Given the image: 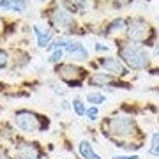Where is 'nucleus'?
<instances>
[{
	"label": "nucleus",
	"instance_id": "1",
	"mask_svg": "<svg viewBox=\"0 0 159 159\" xmlns=\"http://www.w3.org/2000/svg\"><path fill=\"white\" fill-rule=\"evenodd\" d=\"M120 58L124 60L131 69H143L148 66V55L142 46L136 44H122L120 48Z\"/></svg>",
	"mask_w": 159,
	"mask_h": 159
},
{
	"label": "nucleus",
	"instance_id": "2",
	"mask_svg": "<svg viewBox=\"0 0 159 159\" xmlns=\"http://www.w3.org/2000/svg\"><path fill=\"white\" fill-rule=\"evenodd\" d=\"M127 35L134 43H147L152 37V29H150V25L145 20L134 18V20L127 21Z\"/></svg>",
	"mask_w": 159,
	"mask_h": 159
},
{
	"label": "nucleus",
	"instance_id": "3",
	"mask_svg": "<svg viewBox=\"0 0 159 159\" xmlns=\"http://www.w3.org/2000/svg\"><path fill=\"white\" fill-rule=\"evenodd\" d=\"M14 124L18 125V129L25 131V133H35V131L43 129L39 115L32 113L29 110H20L14 113Z\"/></svg>",
	"mask_w": 159,
	"mask_h": 159
},
{
	"label": "nucleus",
	"instance_id": "4",
	"mask_svg": "<svg viewBox=\"0 0 159 159\" xmlns=\"http://www.w3.org/2000/svg\"><path fill=\"white\" fill-rule=\"evenodd\" d=\"M136 129L134 125V120L129 119V117H111L108 120V131L115 136H129L133 134Z\"/></svg>",
	"mask_w": 159,
	"mask_h": 159
},
{
	"label": "nucleus",
	"instance_id": "5",
	"mask_svg": "<svg viewBox=\"0 0 159 159\" xmlns=\"http://www.w3.org/2000/svg\"><path fill=\"white\" fill-rule=\"evenodd\" d=\"M57 71H58V74H60V78L66 80L69 85L78 87L80 83H81V80L85 78V71L80 69L78 66H73V64H62Z\"/></svg>",
	"mask_w": 159,
	"mask_h": 159
},
{
	"label": "nucleus",
	"instance_id": "6",
	"mask_svg": "<svg viewBox=\"0 0 159 159\" xmlns=\"http://www.w3.org/2000/svg\"><path fill=\"white\" fill-rule=\"evenodd\" d=\"M51 20H53V25H55L57 29L66 30V32L73 30V27H74V18H73V14H71V12H67L64 7H58V9H55V11H53V14H51Z\"/></svg>",
	"mask_w": 159,
	"mask_h": 159
},
{
	"label": "nucleus",
	"instance_id": "7",
	"mask_svg": "<svg viewBox=\"0 0 159 159\" xmlns=\"http://www.w3.org/2000/svg\"><path fill=\"white\" fill-rule=\"evenodd\" d=\"M18 159H41V152L35 143H20L16 147Z\"/></svg>",
	"mask_w": 159,
	"mask_h": 159
},
{
	"label": "nucleus",
	"instance_id": "8",
	"mask_svg": "<svg viewBox=\"0 0 159 159\" xmlns=\"http://www.w3.org/2000/svg\"><path fill=\"white\" fill-rule=\"evenodd\" d=\"M99 66H101L102 69H106V71H111V73L115 74H125V69L124 66L120 64V60H117V58H111V57H106V58H99Z\"/></svg>",
	"mask_w": 159,
	"mask_h": 159
},
{
	"label": "nucleus",
	"instance_id": "9",
	"mask_svg": "<svg viewBox=\"0 0 159 159\" xmlns=\"http://www.w3.org/2000/svg\"><path fill=\"white\" fill-rule=\"evenodd\" d=\"M0 9L2 11L21 12L27 9V0H0Z\"/></svg>",
	"mask_w": 159,
	"mask_h": 159
},
{
	"label": "nucleus",
	"instance_id": "10",
	"mask_svg": "<svg viewBox=\"0 0 159 159\" xmlns=\"http://www.w3.org/2000/svg\"><path fill=\"white\" fill-rule=\"evenodd\" d=\"M67 53L74 58V60H85V58L89 57V51L83 48L81 43H71V44L67 46Z\"/></svg>",
	"mask_w": 159,
	"mask_h": 159
},
{
	"label": "nucleus",
	"instance_id": "11",
	"mask_svg": "<svg viewBox=\"0 0 159 159\" xmlns=\"http://www.w3.org/2000/svg\"><path fill=\"white\" fill-rule=\"evenodd\" d=\"M34 34H35V37H37V44L43 46V48H46L48 43L51 41V32L50 30H41L37 25H34Z\"/></svg>",
	"mask_w": 159,
	"mask_h": 159
},
{
	"label": "nucleus",
	"instance_id": "12",
	"mask_svg": "<svg viewBox=\"0 0 159 159\" xmlns=\"http://www.w3.org/2000/svg\"><path fill=\"white\" fill-rule=\"evenodd\" d=\"M78 148H80V154H81L83 159H101V156H97V154L92 150V145L89 142H85V140L80 143Z\"/></svg>",
	"mask_w": 159,
	"mask_h": 159
},
{
	"label": "nucleus",
	"instance_id": "13",
	"mask_svg": "<svg viewBox=\"0 0 159 159\" xmlns=\"http://www.w3.org/2000/svg\"><path fill=\"white\" fill-rule=\"evenodd\" d=\"M90 83H94V85H110V83H113V78L110 74H94Z\"/></svg>",
	"mask_w": 159,
	"mask_h": 159
},
{
	"label": "nucleus",
	"instance_id": "14",
	"mask_svg": "<svg viewBox=\"0 0 159 159\" xmlns=\"http://www.w3.org/2000/svg\"><path fill=\"white\" fill-rule=\"evenodd\" d=\"M125 29V21L124 20H115V21H111V25L108 27V34H119V32H124Z\"/></svg>",
	"mask_w": 159,
	"mask_h": 159
},
{
	"label": "nucleus",
	"instance_id": "15",
	"mask_svg": "<svg viewBox=\"0 0 159 159\" xmlns=\"http://www.w3.org/2000/svg\"><path fill=\"white\" fill-rule=\"evenodd\" d=\"M87 101L92 102V104H101V102H106V97L102 96V94H89Z\"/></svg>",
	"mask_w": 159,
	"mask_h": 159
},
{
	"label": "nucleus",
	"instance_id": "16",
	"mask_svg": "<svg viewBox=\"0 0 159 159\" xmlns=\"http://www.w3.org/2000/svg\"><path fill=\"white\" fill-rule=\"evenodd\" d=\"M73 108H74V111H76V115H80V117H83V115L87 113V110H85V106H83L81 99H74L73 101Z\"/></svg>",
	"mask_w": 159,
	"mask_h": 159
},
{
	"label": "nucleus",
	"instance_id": "17",
	"mask_svg": "<svg viewBox=\"0 0 159 159\" xmlns=\"http://www.w3.org/2000/svg\"><path fill=\"white\" fill-rule=\"evenodd\" d=\"M150 154L152 156H159V133L152 134V147H150Z\"/></svg>",
	"mask_w": 159,
	"mask_h": 159
},
{
	"label": "nucleus",
	"instance_id": "18",
	"mask_svg": "<svg viewBox=\"0 0 159 159\" xmlns=\"http://www.w3.org/2000/svg\"><path fill=\"white\" fill-rule=\"evenodd\" d=\"M7 53L4 50H0V69H6L7 67Z\"/></svg>",
	"mask_w": 159,
	"mask_h": 159
},
{
	"label": "nucleus",
	"instance_id": "19",
	"mask_svg": "<svg viewBox=\"0 0 159 159\" xmlns=\"http://www.w3.org/2000/svg\"><path fill=\"white\" fill-rule=\"evenodd\" d=\"M97 113H99V111H97L96 106H90V108L87 110V117L90 120H97Z\"/></svg>",
	"mask_w": 159,
	"mask_h": 159
},
{
	"label": "nucleus",
	"instance_id": "20",
	"mask_svg": "<svg viewBox=\"0 0 159 159\" xmlns=\"http://www.w3.org/2000/svg\"><path fill=\"white\" fill-rule=\"evenodd\" d=\"M62 58V50H55L53 51V55L50 57V62H58Z\"/></svg>",
	"mask_w": 159,
	"mask_h": 159
},
{
	"label": "nucleus",
	"instance_id": "21",
	"mask_svg": "<svg viewBox=\"0 0 159 159\" xmlns=\"http://www.w3.org/2000/svg\"><path fill=\"white\" fill-rule=\"evenodd\" d=\"M96 51H108V46L101 44V43H97L96 44Z\"/></svg>",
	"mask_w": 159,
	"mask_h": 159
},
{
	"label": "nucleus",
	"instance_id": "22",
	"mask_svg": "<svg viewBox=\"0 0 159 159\" xmlns=\"http://www.w3.org/2000/svg\"><path fill=\"white\" fill-rule=\"evenodd\" d=\"M113 159H138V156H115Z\"/></svg>",
	"mask_w": 159,
	"mask_h": 159
},
{
	"label": "nucleus",
	"instance_id": "23",
	"mask_svg": "<svg viewBox=\"0 0 159 159\" xmlns=\"http://www.w3.org/2000/svg\"><path fill=\"white\" fill-rule=\"evenodd\" d=\"M154 55H156V57H159V43L156 44V48H154Z\"/></svg>",
	"mask_w": 159,
	"mask_h": 159
},
{
	"label": "nucleus",
	"instance_id": "24",
	"mask_svg": "<svg viewBox=\"0 0 159 159\" xmlns=\"http://www.w3.org/2000/svg\"><path fill=\"white\" fill-rule=\"evenodd\" d=\"M0 159H7L6 152H4V150H2V148H0Z\"/></svg>",
	"mask_w": 159,
	"mask_h": 159
},
{
	"label": "nucleus",
	"instance_id": "25",
	"mask_svg": "<svg viewBox=\"0 0 159 159\" xmlns=\"http://www.w3.org/2000/svg\"><path fill=\"white\" fill-rule=\"evenodd\" d=\"M117 2H122V4H127V2H131V0H117Z\"/></svg>",
	"mask_w": 159,
	"mask_h": 159
},
{
	"label": "nucleus",
	"instance_id": "26",
	"mask_svg": "<svg viewBox=\"0 0 159 159\" xmlns=\"http://www.w3.org/2000/svg\"><path fill=\"white\" fill-rule=\"evenodd\" d=\"M39 2H44V0H39Z\"/></svg>",
	"mask_w": 159,
	"mask_h": 159
}]
</instances>
